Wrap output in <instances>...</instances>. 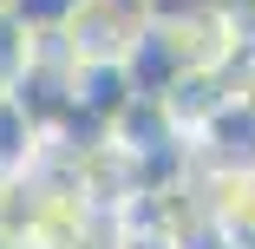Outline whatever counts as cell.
I'll use <instances>...</instances> for the list:
<instances>
[{
	"instance_id": "2",
	"label": "cell",
	"mask_w": 255,
	"mask_h": 249,
	"mask_svg": "<svg viewBox=\"0 0 255 249\" xmlns=\"http://www.w3.org/2000/svg\"><path fill=\"white\" fill-rule=\"evenodd\" d=\"M39 46H46V39H39L33 26H20L7 7H0V92H13V85L39 66Z\"/></svg>"
},
{
	"instance_id": "5",
	"label": "cell",
	"mask_w": 255,
	"mask_h": 249,
	"mask_svg": "<svg viewBox=\"0 0 255 249\" xmlns=\"http://www.w3.org/2000/svg\"><path fill=\"white\" fill-rule=\"evenodd\" d=\"M125 7H137V0H125Z\"/></svg>"
},
{
	"instance_id": "1",
	"label": "cell",
	"mask_w": 255,
	"mask_h": 249,
	"mask_svg": "<svg viewBox=\"0 0 255 249\" xmlns=\"http://www.w3.org/2000/svg\"><path fill=\"white\" fill-rule=\"evenodd\" d=\"M39 138H46V125L33 118V105H26L20 92H0V177L26 171V158H33Z\"/></svg>"
},
{
	"instance_id": "3",
	"label": "cell",
	"mask_w": 255,
	"mask_h": 249,
	"mask_svg": "<svg viewBox=\"0 0 255 249\" xmlns=\"http://www.w3.org/2000/svg\"><path fill=\"white\" fill-rule=\"evenodd\" d=\"M7 13H13L20 26H33L39 39H59V33L85 13V0H7Z\"/></svg>"
},
{
	"instance_id": "6",
	"label": "cell",
	"mask_w": 255,
	"mask_h": 249,
	"mask_svg": "<svg viewBox=\"0 0 255 249\" xmlns=\"http://www.w3.org/2000/svg\"><path fill=\"white\" fill-rule=\"evenodd\" d=\"M0 7H7V0H0Z\"/></svg>"
},
{
	"instance_id": "4",
	"label": "cell",
	"mask_w": 255,
	"mask_h": 249,
	"mask_svg": "<svg viewBox=\"0 0 255 249\" xmlns=\"http://www.w3.org/2000/svg\"><path fill=\"white\" fill-rule=\"evenodd\" d=\"M137 7H144V20L177 26V20H203V13H229L236 0H137Z\"/></svg>"
}]
</instances>
